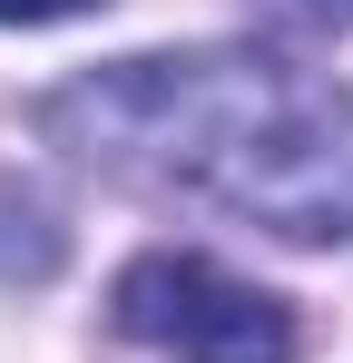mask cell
Returning a JSON list of instances; mask_svg holds the SVG:
<instances>
[{
	"label": "cell",
	"mask_w": 353,
	"mask_h": 363,
	"mask_svg": "<svg viewBox=\"0 0 353 363\" xmlns=\"http://www.w3.org/2000/svg\"><path fill=\"white\" fill-rule=\"evenodd\" d=\"M108 314H118V334L147 344L157 363H294V344H304L285 295L226 275L216 255H176V245L138 255L118 275Z\"/></svg>",
	"instance_id": "cell-2"
},
{
	"label": "cell",
	"mask_w": 353,
	"mask_h": 363,
	"mask_svg": "<svg viewBox=\"0 0 353 363\" xmlns=\"http://www.w3.org/2000/svg\"><path fill=\"white\" fill-rule=\"evenodd\" d=\"M69 10H99V0H0V20H69Z\"/></svg>",
	"instance_id": "cell-3"
},
{
	"label": "cell",
	"mask_w": 353,
	"mask_h": 363,
	"mask_svg": "<svg viewBox=\"0 0 353 363\" xmlns=\"http://www.w3.org/2000/svg\"><path fill=\"white\" fill-rule=\"evenodd\" d=\"M304 20H353V0H294Z\"/></svg>",
	"instance_id": "cell-4"
},
{
	"label": "cell",
	"mask_w": 353,
	"mask_h": 363,
	"mask_svg": "<svg viewBox=\"0 0 353 363\" xmlns=\"http://www.w3.org/2000/svg\"><path fill=\"white\" fill-rule=\"evenodd\" d=\"M40 138L147 196H196L285 245H353V89L324 69L206 40L99 60L40 99Z\"/></svg>",
	"instance_id": "cell-1"
}]
</instances>
